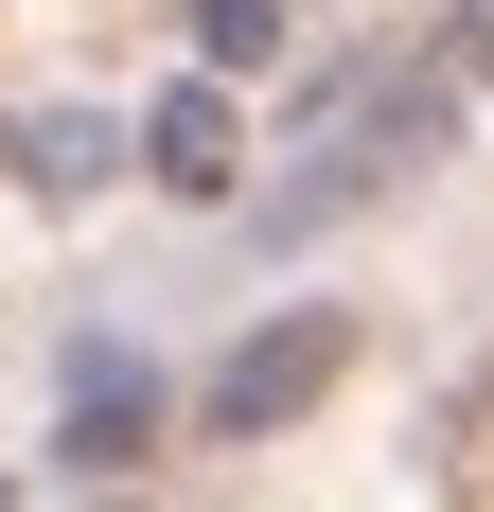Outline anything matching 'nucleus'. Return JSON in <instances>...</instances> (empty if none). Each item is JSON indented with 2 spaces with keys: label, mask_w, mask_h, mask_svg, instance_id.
I'll return each mask as SVG.
<instances>
[{
  "label": "nucleus",
  "mask_w": 494,
  "mask_h": 512,
  "mask_svg": "<svg viewBox=\"0 0 494 512\" xmlns=\"http://www.w3.org/2000/svg\"><path fill=\"white\" fill-rule=\"evenodd\" d=\"M318 389H336V318H283V336H247L230 354V389H212V424H283V407H318Z\"/></svg>",
  "instance_id": "obj_1"
},
{
  "label": "nucleus",
  "mask_w": 494,
  "mask_h": 512,
  "mask_svg": "<svg viewBox=\"0 0 494 512\" xmlns=\"http://www.w3.org/2000/svg\"><path fill=\"white\" fill-rule=\"evenodd\" d=\"M142 159L177 177V195H230V106H212V89H177V106L142 124Z\"/></svg>",
  "instance_id": "obj_2"
},
{
  "label": "nucleus",
  "mask_w": 494,
  "mask_h": 512,
  "mask_svg": "<svg viewBox=\"0 0 494 512\" xmlns=\"http://www.w3.org/2000/svg\"><path fill=\"white\" fill-rule=\"evenodd\" d=\"M124 442H142V371H89L71 389V460H124Z\"/></svg>",
  "instance_id": "obj_3"
},
{
  "label": "nucleus",
  "mask_w": 494,
  "mask_h": 512,
  "mask_svg": "<svg viewBox=\"0 0 494 512\" xmlns=\"http://www.w3.org/2000/svg\"><path fill=\"white\" fill-rule=\"evenodd\" d=\"M18 177H36V195H89V177H106V124H18Z\"/></svg>",
  "instance_id": "obj_4"
},
{
  "label": "nucleus",
  "mask_w": 494,
  "mask_h": 512,
  "mask_svg": "<svg viewBox=\"0 0 494 512\" xmlns=\"http://www.w3.org/2000/svg\"><path fill=\"white\" fill-rule=\"evenodd\" d=\"M195 36H212V71H265L283 53V0H195Z\"/></svg>",
  "instance_id": "obj_5"
}]
</instances>
